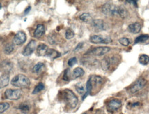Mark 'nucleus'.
I'll return each mask as SVG.
<instances>
[{"instance_id":"nucleus-34","label":"nucleus","mask_w":149,"mask_h":114,"mask_svg":"<svg viewBox=\"0 0 149 114\" xmlns=\"http://www.w3.org/2000/svg\"><path fill=\"white\" fill-rule=\"evenodd\" d=\"M77 58H76V57H72V58H70L68 62V66H74V65L77 63Z\"/></svg>"},{"instance_id":"nucleus-37","label":"nucleus","mask_w":149,"mask_h":114,"mask_svg":"<svg viewBox=\"0 0 149 114\" xmlns=\"http://www.w3.org/2000/svg\"><path fill=\"white\" fill-rule=\"evenodd\" d=\"M31 6H29L28 7V8L26 9V10H25V12H24V14H27V13H29L30 12V10H31Z\"/></svg>"},{"instance_id":"nucleus-29","label":"nucleus","mask_w":149,"mask_h":114,"mask_svg":"<svg viewBox=\"0 0 149 114\" xmlns=\"http://www.w3.org/2000/svg\"><path fill=\"white\" fill-rule=\"evenodd\" d=\"M44 89V85L42 83V82H40V83L37 85L36 87H35L34 90L33 91V94H36V93H38L40 91Z\"/></svg>"},{"instance_id":"nucleus-12","label":"nucleus","mask_w":149,"mask_h":114,"mask_svg":"<svg viewBox=\"0 0 149 114\" xmlns=\"http://www.w3.org/2000/svg\"><path fill=\"white\" fill-rule=\"evenodd\" d=\"M13 64L8 59H5L0 63V70L2 72H4V73H8L10 72L12 70Z\"/></svg>"},{"instance_id":"nucleus-6","label":"nucleus","mask_w":149,"mask_h":114,"mask_svg":"<svg viewBox=\"0 0 149 114\" xmlns=\"http://www.w3.org/2000/svg\"><path fill=\"white\" fill-rule=\"evenodd\" d=\"M90 42L93 44H109L112 40L109 37H104L102 35H94L90 37Z\"/></svg>"},{"instance_id":"nucleus-16","label":"nucleus","mask_w":149,"mask_h":114,"mask_svg":"<svg viewBox=\"0 0 149 114\" xmlns=\"http://www.w3.org/2000/svg\"><path fill=\"white\" fill-rule=\"evenodd\" d=\"M45 33V27L43 24H38L37 26L36 29L34 31V37L36 38H40Z\"/></svg>"},{"instance_id":"nucleus-36","label":"nucleus","mask_w":149,"mask_h":114,"mask_svg":"<svg viewBox=\"0 0 149 114\" xmlns=\"http://www.w3.org/2000/svg\"><path fill=\"white\" fill-rule=\"evenodd\" d=\"M83 46H84V43H83V42H80V43H79V44H77V46H76L75 48H74V52H77V51H79V50H81V48H82Z\"/></svg>"},{"instance_id":"nucleus-13","label":"nucleus","mask_w":149,"mask_h":114,"mask_svg":"<svg viewBox=\"0 0 149 114\" xmlns=\"http://www.w3.org/2000/svg\"><path fill=\"white\" fill-rule=\"evenodd\" d=\"M48 46L45 44H40L37 47V55L39 56H46L47 53Z\"/></svg>"},{"instance_id":"nucleus-23","label":"nucleus","mask_w":149,"mask_h":114,"mask_svg":"<svg viewBox=\"0 0 149 114\" xmlns=\"http://www.w3.org/2000/svg\"><path fill=\"white\" fill-rule=\"evenodd\" d=\"M79 19L86 23H88V22H92V17L91 16V15L88 13H84L81 14L79 16Z\"/></svg>"},{"instance_id":"nucleus-2","label":"nucleus","mask_w":149,"mask_h":114,"mask_svg":"<svg viewBox=\"0 0 149 114\" xmlns=\"http://www.w3.org/2000/svg\"><path fill=\"white\" fill-rule=\"evenodd\" d=\"M63 98L71 109H74L77 106L78 103L77 97L70 89H65L63 91Z\"/></svg>"},{"instance_id":"nucleus-20","label":"nucleus","mask_w":149,"mask_h":114,"mask_svg":"<svg viewBox=\"0 0 149 114\" xmlns=\"http://www.w3.org/2000/svg\"><path fill=\"white\" fill-rule=\"evenodd\" d=\"M46 57H50L51 59H55L57 58V57H58L60 56V54H59L58 52L57 51V50H54V49H48L47 53H46Z\"/></svg>"},{"instance_id":"nucleus-35","label":"nucleus","mask_w":149,"mask_h":114,"mask_svg":"<svg viewBox=\"0 0 149 114\" xmlns=\"http://www.w3.org/2000/svg\"><path fill=\"white\" fill-rule=\"evenodd\" d=\"M69 69H66V71H64V76H63V79L66 81H68L69 80Z\"/></svg>"},{"instance_id":"nucleus-27","label":"nucleus","mask_w":149,"mask_h":114,"mask_svg":"<svg viewBox=\"0 0 149 114\" xmlns=\"http://www.w3.org/2000/svg\"><path fill=\"white\" fill-rule=\"evenodd\" d=\"M139 63L143 65H146L149 63V57L146 55H141L139 58Z\"/></svg>"},{"instance_id":"nucleus-18","label":"nucleus","mask_w":149,"mask_h":114,"mask_svg":"<svg viewBox=\"0 0 149 114\" xmlns=\"http://www.w3.org/2000/svg\"><path fill=\"white\" fill-rule=\"evenodd\" d=\"M112 64L111 59L109 57H106L101 62V66L104 71H108Z\"/></svg>"},{"instance_id":"nucleus-28","label":"nucleus","mask_w":149,"mask_h":114,"mask_svg":"<svg viewBox=\"0 0 149 114\" xmlns=\"http://www.w3.org/2000/svg\"><path fill=\"white\" fill-rule=\"evenodd\" d=\"M10 108V104L8 102H1L0 103V114L3 113Z\"/></svg>"},{"instance_id":"nucleus-3","label":"nucleus","mask_w":149,"mask_h":114,"mask_svg":"<svg viewBox=\"0 0 149 114\" xmlns=\"http://www.w3.org/2000/svg\"><path fill=\"white\" fill-rule=\"evenodd\" d=\"M102 11L104 15L108 16H116L118 15V6L107 3L102 7Z\"/></svg>"},{"instance_id":"nucleus-21","label":"nucleus","mask_w":149,"mask_h":114,"mask_svg":"<svg viewBox=\"0 0 149 114\" xmlns=\"http://www.w3.org/2000/svg\"><path fill=\"white\" fill-rule=\"evenodd\" d=\"M118 15L123 19L127 17L128 11L124 6H118Z\"/></svg>"},{"instance_id":"nucleus-8","label":"nucleus","mask_w":149,"mask_h":114,"mask_svg":"<svg viewBox=\"0 0 149 114\" xmlns=\"http://www.w3.org/2000/svg\"><path fill=\"white\" fill-rule=\"evenodd\" d=\"M37 47V42L34 40H31L29 44L25 46L24 49L22 51V55L24 56H30L32 55L34 50Z\"/></svg>"},{"instance_id":"nucleus-17","label":"nucleus","mask_w":149,"mask_h":114,"mask_svg":"<svg viewBox=\"0 0 149 114\" xmlns=\"http://www.w3.org/2000/svg\"><path fill=\"white\" fill-rule=\"evenodd\" d=\"M90 80L91 85H92V87H93L94 86H98L102 85L103 83L104 80L103 78L100 76H91L90 78L88 79Z\"/></svg>"},{"instance_id":"nucleus-1","label":"nucleus","mask_w":149,"mask_h":114,"mask_svg":"<svg viewBox=\"0 0 149 114\" xmlns=\"http://www.w3.org/2000/svg\"><path fill=\"white\" fill-rule=\"evenodd\" d=\"M11 85L16 87L28 88L31 85V81L25 75L19 74L13 78L11 80Z\"/></svg>"},{"instance_id":"nucleus-19","label":"nucleus","mask_w":149,"mask_h":114,"mask_svg":"<svg viewBox=\"0 0 149 114\" xmlns=\"http://www.w3.org/2000/svg\"><path fill=\"white\" fill-rule=\"evenodd\" d=\"M84 74V71L82 68L81 67H77L73 70L72 71V77H73V78H77L82 76Z\"/></svg>"},{"instance_id":"nucleus-5","label":"nucleus","mask_w":149,"mask_h":114,"mask_svg":"<svg viewBox=\"0 0 149 114\" xmlns=\"http://www.w3.org/2000/svg\"><path fill=\"white\" fill-rule=\"evenodd\" d=\"M22 96V91L19 89H8L5 91L4 97L6 99L11 100H17Z\"/></svg>"},{"instance_id":"nucleus-14","label":"nucleus","mask_w":149,"mask_h":114,"mask_svg":"<svg viewBox=\"0 0 149 114\" xmlns=\"http://www.w3.org/2000/svg\"><path fill=\"white\" fill-rule=\"evenodd\" d=\"M141 24L138 22H135V23L130 24L128 27V30L130 33H134V34H137L139 31H141Z\"/></svg>"},{"instance_id":"nucleus-26","label":"nucleus","mask_w":149,"mask_h":114,"mask_svg":"<svg viewBox=\"0 0 149 114\" xmlns=\"http://www.w3.org/2000/svg\"><path fill=\"white\" fill-rule=\"evenodd\" d=\"M75 88H76V90H77V92L79 93L80 95H84L85 94V93H86L85 87L82 83H81V82L77 83V85H75Z\"/></svg>"},{"instance_id":"nucleus-30","label":"nucleus","mask_w":149,"mask_h":114,"mask_svg":"<svg viewBox=\"0 0 149 114\" xmlns=\"http://www.w3.org/2000/svg\"><path fill=\"white\" fill-rule=\"evenodd\" d=\"M65 36H66V38L67 40H71L74 36V31H72V29H68L66 31V34H65Z\"/></svg>"},{"instance_id":"nucleus-39","label":"nucleus","mask_w":149,"mask_h":114,"mask_svg":"<svg viewBox=\"0 0 149 114\" xmlns=\"http://www.w3.org/2000/svg\"><path fill=\"white\" fill-rule=\"evenodd\" d=\"M82 114H87V113H82Z\"/></svg>"},{"instance_id":"nucleus-22","label":"nucleus","mask_w":149,"mask_h":114,"mask_svg":"<svg viewBox=\"0 0 149 114\" xmlns=\"http://www.w3.org/2000/svg\"><path fill=\"white\" fill-rule=\"evenodd\" d=\"M15 50V44L13 43H8L6 44L4 46V49H3V51L7 55H9V54L12 53Z\"/></svg>"},{"instance_id":"nucleus-9","label":"nucleus","mask_w":149,"mask_h":114,"mask_svg":"<svg viewBox=\"0 0 149 114\" xmlns=\"http://www.w3.org/2000/svg\"><path fill=\"white\" fill-rule=\"evenodd\" d=\"M26 40V35L23 31H19L15 35L13 40V43L15 45L19 46L23 44Z\"/></svg>"},{"instance_id":"nucleus-32","label":"nucleus","mask_w":149,"mask_h":114,"mask_svg":"<svg viewBox=\"0 0 149 114\" xmlns=\"http://www.w3.org/2000/svg\"><path fill=\"white\" fill-rule=\"evenodd\" d=\"M119 42L122 44V46H128L130 44V40L126 37H122L119 40Z\"/></svg>"},{"instance_id":"nucleus-31","label":"nucleus","mask_w":149,"mask_h":114,"mask_svg":"<svg viewBox=\"0 0 149 114\" xmlns=\"http://www.w3.org/2000/svg\"><path fill=\"white\" fill-rule=\"evenodd\" d=\"M19 109L21 110L22 112H23V113H28V112L29 111L30 107H29V104H25V103H22V104H20L19 106Z\"/></svg>"},{"instance_id":"nucleus-7","label":"nucleus","mask_w":149,"mask_h":114,"mask_svg":"<svg viewBox=\"0 0 149 114\" xmlns=\"http://www.w3.org/2000/svg\"><path fill=\"white\" fill-rule=\"evenodd\" d=\"M146 80L144 79V78H139L130 88V92L132 93H135L138 92L139 91H140L141 89H143V87L146 85Z\"/></svg>"},{"instance_id":"nucleus-24","label":"nucleus","mask_w":149,"mask_h":114,"mask_svg":"<svg viewBox=\"0 0 149 114\" xmlns=\"http://www.w3.org/2000/svg\"><path fill=\"white\" fill-rule=\"evenodd\" d=\"M44 64L42 62H38L33 66L32 71L34 73H40V72H42V69H44Z\"/></svg>"},{"instance_id":"nucleus-11","label":"nucleus","mask_w":149,"mask_h":114,"mask_svg":"<svg viewBox=\"0 0 149 114\" xmlns=\"http://www.w3.org/2000/svg\"><path fill=\"white\" fill-rule=\"evenodd\" d=\"M91 23H92L93 27L97 31H105V30L107 29V24L102 20H100V19L99 20H93Z\"/></svg>"},{"instance_id":"nucleus-33","label":"nucleus","mask_w":149,"mask_h":114,"mask_svg":"<svg viewBox=\"0 0 149 114\" xmlns=\"http://www.w3.org/2000/svg\"><path fill=\"white\" fill-rule=\"evenodd\" d=\"M48 42L51 43V44H55L57 42V36L54 34L50 35L48 37Z\"/></svg>"},{"instance_id":"nucleus-25","label":"nucleus","mask_w":149,"mask_h":114,"mask_svg":"<svg viewBox=\"0 0 149 114\" xmlns=\"http://www.w3.org/2000/svg\"><path fill=\"white\" fill-rule=\"evenodd\" d=\"M149 39L148 35H141L140 36L137 37L135 41V44H138V43H144Z\"/></svg>"},{"instance_id":"nucleus-15","label":"nucleus","mask_w":149,"mask_h":114,"mask_svg":"<svg viewBox=\"0 0 149 114\" xmlns=\"http://www.w3.org/2000/svg\"><path fill=\"white\" fill-rule=\"evenodd\" d=\"M9 82H10L9 74L3 73L2 76H0V89L7 87L8 85Z\"/></svg>"},{"instance_id":"nucleus-4","label":"nucleus","mask_w":149,"mask_h":114,"mask_svg":"<svg viewBox=\"0 0 149 114\" xmlns=\"http://www.w3.org/2000/svg\"><path fill=\"white\" fill-rule=\"evenodd\" d=\"M111 50V48L109 46H99V47L91 48L86 53V55L93 56H102L106 55Z\"/></svg>"},{"instance_id":"nucleus-10","label":"nucleus","mask_w":149,"mask_h":114,"mask_svg":"<svg viewBox=\"0 0 149 114\" xmlns=\"http://www.w3.org/2000/svg\"><path fill=\"white\" fill-rule=\"evenodd\" d=\"M122 106V102L120 100H117V99H113V100H110L107 104V110L109 111L113 112L116 111L120 108Z\"/></svg>"},{"instance_id":"nucleus-38","label":"nucleus","mask_w":149,"mask_h":114,"mask_svg":"<svg viewBox=\"0 0 149 114\" xmlns=\"http://www.w3.org/2000/svg\"><path fill=\"white\" fill-rule=\"evenodd\" d=\"M1 8H2V5H1V3H0V9H1Z\"/></svg>"}]
</instances>
